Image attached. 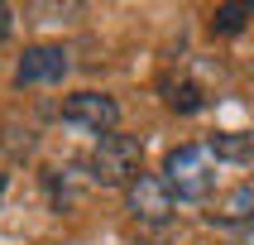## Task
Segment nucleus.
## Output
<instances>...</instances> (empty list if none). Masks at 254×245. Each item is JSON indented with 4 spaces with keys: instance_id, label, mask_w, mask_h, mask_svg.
<instances>
[{
    "instance_id": "1",
    "label": "nucleus",
    "mask_w": 254,
    "mask_h": 245,
    "mask_svg": "<svg viewBox=\"0 0 254 245\" xmlns=\"http://www.w3.org/2000/svg\"><path fill=\"white\" fill-rule=\"evenodd\" d=\"M86 168H91V183H101V187H129L144 173V144L134 140V135L111 130V135H101V140H96V149H91V159H86Z\"/></svg>"
},
{
    "instance_id": "2",
    "label": "nucleus",
    "mask_w": 254,
    "mask_h": 245,
    "mask_svg": "<svg viewBox=\"0 0 254 245\" xmlns=\"http://www.w3.org/2000/svg\"><path fill=\"white\" fill-rule=\"evenodd\" d=\"M163 183L178 202H206L216 187V163L206 144H183L163 159Z\"/></svg>"
},
{
    "instance_id": "3",
    "label": "nucleus",
    "mask_w": 254,
    "mask_h": 245,
    "mask_svg": "<svg viewBox=\"0 0 254 245\" xmlns=\"http://www.w3.org/2000/svg\"><path fill=\"white\" fill-rule=\"evenodd\" d=\"M125 207H129L134 221H144V226H163V221L173 216V207H178V197L168 192L163 173H139V178L125 187Z\"/></svg>"
},
{
    "instance_id": "4",
    "label": "nucleus",
    "mask_w": 254,
    "mask_h": 245,
    "mask_svg": "<svg viewBox=\"0 0 254 245\" xmlns=\"http://www.w3.org/2000/svg\"><path fill=\"white\" fill-rule=\"evenodd\" d=\"M63 120L77 130H91V135H111L115 125H120V106H115V96H106V91H72L67 101H63Z\"/></svg>"
},
{
    "instance_id": "5",
    "label": "nucleus",
    "mask_w": 254,
    "mask_h": 245,
    "mask_svg": "<svg viewBox=\"0 0 254 245\" xmlns=\"http://www.w3.org/2000/svg\"><path fill=\"white\" fill-rule=\"evenodd\" d=\"M67 48H58V43H34L19 53L14 63V82L19 86H48V82H63L67 77Z\"/></svg>"
},
{
    "instance_id": "6",
    "label": "nucleus",
    "mask_w": 254,
    "mask_h": 245,
    "mask_svg": "<svg viewBox=\"0 0 254 245\" xmlns=\"http://www.w3.org/2000/svg\"><path fill=\"white\" fill-rule=\"evenodd\" d=\"M211 159H226V163H250L254 159V135L245 130H226V135H211Z\"/></svg>"
},
{
    "instance_id": "7",
    "label": "nucleus",
    "mask_w": 254,
    "mask_h": 245,
    "mask_svg": "<svg viewBox=\"0 0 254 245\" xmlns=\"http://www.w3.org/2000/svg\"><path fill=\"white\" fill-rule=\"evenodd\" d=\"M250 19H254V0H230V5H216L211 34H240Z\"/></svg>"
},
{
    "instance_id": "8",
    "label": "nucleus",
    "mask_w": 254,
    "mask_h": 245,
    "mask_svg": "<svg viewBox=\"0 0 254 245\" xmlns=\"http://www.w3.org/2000/svg\"><path fill=\"white\" fill-rule=\"evenodd\" d=\"M163 91H168V106H173V111H183V115H192V111H201V106H206V91H201L197 82H187V77L163 82Z\"/></svg>"
},
{
    "instance_id": "9",
    "label": "nucleus",
    "mask_w": 254,
    "mask_h": 245,
    "mask_svg": "<svg viewBox=\"0 0 254 245\" xmlns=\"http://www.w3.org/2000/svg\"><path fill=\"white\" fill-rule=\"evenodd\" d=\"M250 216H254V187H235L211 212V221H250Z\"/></svg>"
},
{
    "instance_id": "10",
    "label": "nucleus",
    "mask_w": 254,
    "mask_h": 245,
    "mask_svg": "<svg viewBox=\"0 0 254 245\" xmlns=\"http://www.w3.org/2000/svg\"><path fill=\"white\" fill-rule=\"evenodd\" d=\"M5 34H10V10L0 5V39H5Z\"/></svg>"
},
{
    "instance_id": "11",
    "label": "nucleus",
    "mask_w": 254,
    "mask_h": 245,
    "mask_svg": "<svg viewBox=\"0 0 254 245\" xmlns=\"http://www.w3.org/2000/svg\"><path fill=\"white\" fill-rule=\"evenodd\" d=\"M0 197H5V173H0Z\"/></svg>"
}]
</instances>
